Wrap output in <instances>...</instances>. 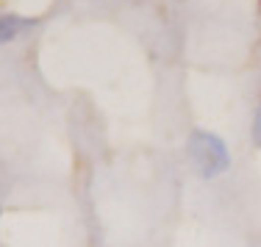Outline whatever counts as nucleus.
<instances>
[{
    "label": "nucleus",
    "instance_id": "1",
    "mask_svg": "<svg viewBox=\"0 0 261 247\" xmlns=\"http://www.w3.org/2000/svg\"><path fill=\"white\" fill-rule=\"evenodd\" d=\"M189 158L203 178H214L228 167V147L208 131H195L189 136Z\"/></svg>",
    "mask_w": 261,
    "mask_h": 247
},
{
    "label": "nucleus",
    "instance_id": "2",
    "mask_svg": "<svg viewBox=\"0 0 261 247\" xmlns=\"http://www.w3.org/2000/svg\"><path fill=\"white\" fill-rule=\"evenodd\" d=\"M31 25L28 20H22V17H0V45L3 42H11L17 34H22Z\"/></svg>",
    "mask_w": 261,
    "mask_h": 247
},
{
    "label": "nucleus",
    "instance_id": "3",
    "mask_svg": "<svg viewBox=\"0 0 261 247\" xmlns=\"http://www.w3.org/2000/svg\"><path fill=\"white\" fill-rule=\"evenodd\" d=\"M253 142L261 147V108L256 111V120H253Z\"/></svg>",
    "mask_w": 261,
    "mask_h": 247
}]
</instances>
